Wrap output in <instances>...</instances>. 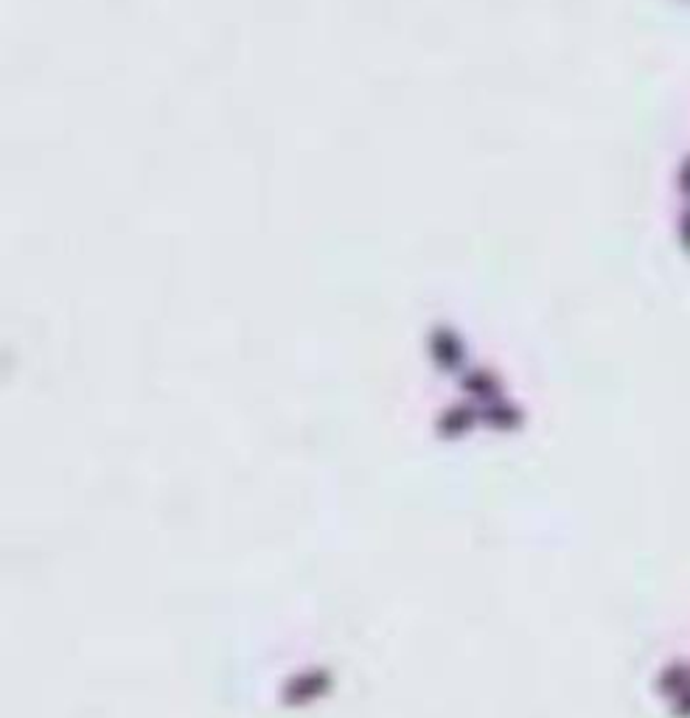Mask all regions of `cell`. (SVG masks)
<instances>
[{"mask_svg": "<svg viewBox=\"0 0 690 718\" xmlns=\"http://www.w3.org/2000/svg\"><path fill=\"white\" fill-rule=\"evenodd\" d=\"M679 242H682V251L690 256V203H685L682 219H679Z\"/></svg>", "mask_w": 690, "mask_h": 718, "instance_id": "cell-1", "label": "cell"}, {"mask_svg": "<svg viewBox=\"0 0 690 718\" xmlns=\"http://www.w3.org/2000/svg\"><path fill=\"white\" fill-rule=\"evenodd\" d=\"M679 189H682L685 203H690V155L682 161V169H679Z\"/></svg>", "mask_w": 690, "mask_h": 718, "instance_id": "cell-2", "label": "cell"}]
</instances>
